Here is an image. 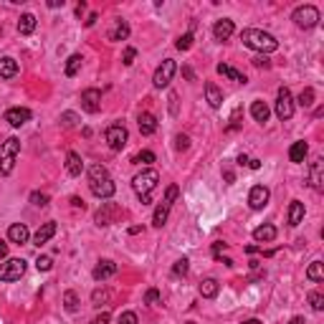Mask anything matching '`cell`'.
<instances>
[{
  "instance_id": "obj_33",
  "label": "cell",
  "mask_w": 324,
  "mask_h": 324,
  "mask_svg": "<svg viewBox=\"0 0 324 324\" xmlns=\"http://www.w3.org/2000/svg\"><path fill=\"white\" fill-rule=\"evenodd\" d=\"M127 36H130V26H127V20H117L114 31L109 33V41H124Z\"/></svg>"
},
{
  "instance_id": "obj_42",
  "label": "cell",
  "mask_w": 324,
  "mask_h": 324,
  "mask_svg": "<svg viewBox=\"0 0 324 324\" xmlns=\"http://www.w3.org/2000/svg\"><path fill=\"white\" fill-rule=\"evenodd\" d=\"M31 203H33V205L46 208V205H48V195H46V193H31Z\"/></svg>"
},
{
  "instance_id": "obj_36",
  "label": "cell",
  "mask_w": 324,
  "mask_h": 324,
  "mask_svg": "<svg viewBox=\"0 0 324 324\" xmlns=\"http://www.w3.org/2000/svg\"><path fill=\"white\" fill-rule=\"evenodd\" d=\"M64 307H66V312H76L79 309V296H76V291H66L64 294Z\"/></svg>"
},
{
  "instance_id": "obj_3",
  "label": "cell",
  "mask_w": 324,
  "mask_h": 324,
  "mask_svg": "<svg viewBox=\"0 0 324 324\" xmlns=\"http://www.w3.org/2000/svg\"><path fill=\"white\" fill-rule=\"evenodd\" d=\"M157 183H160V172L152 170V167H147V170H142L139 175H134L132 188H134L137 197L142 200V205H149V203H152V190L157 188Z\"/></svg>"
},
{
  "instance_id": "obj_39",
  "label": "cell",
  "mask_w": 324,
  "mask_h": 324,
  "mask_svg": "<svg viewBox=\"0 0 324 324\" xmlns=\"http://www.w3.org/2000/svg\"><path fill=\"white\" fill-rule=\"evenodd\" d=\"M193 33H185V36H180V38H178V41H175V48H178V51H188V48H190V46H193Z\"/></svg>"
},
{
  "instance_id": "obj_53",
  "label": "cell",
  "mask_w": 324,
  "mask_h": 324,
  "mask_svg": "<svg viewBox=\"0 0 324 324\" xmlns=\"http://www.w3.org/2000/svg\"><path fill=\"white\" fill-rule=\"evenodd\" d=\"M71 205H73V208H81V210H84V208H86V205H84V200H81V197H71Z\"/></svg>"
},
{
  "instance_id": "obj_15",
  "label": "cell",
  "mask_w": 324,
  "mask_h": 324,
  "mask_svg": "<svg viewBox=\"0 0 324 324\" xmlns=\"http://www.w3.org/2000/svg\"><path fill=\"white\" fill-rule=\"evenodd\" d=\"M117 273V263L109 259L99 261L96 266H94V271H91V276H94V281H107V279H112Z\"/></svg>"
},
{
  "instance_id": "obj_59",
  "label": "cell",
  "mask_w": 324,
  "mask_h": 324,
  "mask_svg": "<svg viewBox=\"0 0 324 324\" xmlns=\"http://www.w3.org/2000/svg\"><path fill=\"white\" fill-rule=\"evenodd\" d=\"M261 248L259 246H246V254H259Z\"/></svg>"
},
{
  "instance_id": "obj_17",
  "label": "cell",
  "mask_w": 324,
  "mask_h": 324,
  "mask_svg": "<svg viewBox=\"0 0 324 324\" xmlns=\"http://www.w3.org/2000/svg\"><path fill=\"white\" fill-rule=\"evenodd\" d=\"M56 231H59V226L54 223V220H48V223H43L38 231H36V236H33V246H43V243H48L54 236H56Z\"/></svg>"
},
{
  "instance_id": "obj_2",
  "label": "cell",
  "mask_w": 324,
  "mask_h": 324,
  "mask_svg": "<svg viewBox=\"0 0 324 324\" xmlns=\"http://www.w3.org/2000/svg\"><path fill=\"white\" fill-rule=\"evenodd\" d=\"M241 41H243V46L259 51L261 56H266V54H271V51L279 48V41L271 33L261 31V28H246V31H241Z\"/></svg>"
},
{
  "instance_id": "obj_40",
  "label": "cell",
  "mask_w": 324,
  "mask_h": 324,
  "mask_svg": "<svg viewBox=\"0 0 324 324\" xmlns=\"http://www.w3.org/2000/svg\"><path fill=\"white\" fill-rule=\"evenodd\" d=\"M36 268H38V271H51V268H54V259H51V256H38V259H36Z\"/></svg>"
},
{
  "instance_id": "obj_32",
  "label": "cell",
  "mask_w": 324,
  "mask_h": 324,
  "mask_svg": "<svg viewBox=\"0 0 324 324\" xmlns=\"http://www.w3.org/2000/svg\"><path fill=\"white\" fill-rule=\"evenodd\" d=\"M81 64H84V59H81L79 54H71V56H68V61H66V76H68V79H73V76L81 71Z\"/></svg>"
},
{
  "instance_id": "obj_4",
  "label": "cell",
  "mask_w": 324,
  "mask_h": 324,
  "mask_svg": "<svg viewBox=\"0 0 324 324\" xmlns=\"http://www.w3.org/2000/svg\"><path fill=\"white\" fill-rule=\"evenodd\" d=\"M18 152H20V142L15 137H10V139H5L0 144V175H10L13 172Z\"/></svg>"
},
{
  "instance_id": "obj_62",
  "label": "cell",
  "mask_w": 324,
  "mask_h": 324,
  "mask_svg": "<svg viewBox=\"0 0 324 324\" xmlns=\"http://www.w3.org/2000/svg\"><path fill=\"white\" fill-rule=\"evenodd\" d=\"M289 324H307V322H304V317H294Z\"/></svg>"
},
{
  "instance_id": "obj_8",
  "label": "cell",
  "mask_w": 324,
  "mask_h": 324,
  "mask_svg": "<svg viewBox=\"0 0 324 324\" xmlns=\"http://www.w3.org/2000/svg\"><path fill=\"white\" fill-rule=\"evenodd\" d=\"M276 117L281 119V122H286V119H291L294 117V96H291V91L286 89V86H281L279 89V94H276Z\"/></svg>"
},
{
  "instance_id": "obj_5",
  "label": "cell",
  "mask_w": 324,
  "mask_h": 324,
  "mask_svg": "<svg viewBox=\"0 0 324 324\" xmlns=\"http://www.w3.org/2000/svg\"><path fill=\"white\" fill-rule=\"evenodd\" d=\"M178 193H180L178 185H170V188H167V193H165V197H162V203L155 208V215H152V226H155V228H162V226L167 223L170 208H172V203H175Z\"/></svg>"
},
{
  "instance_id": "obj_44",
  "label": "cell",
  "mask_w": 324,
  "mask_h": 324,
  "mask_svg": "<svg viewBox=\"0 0 324 324\" xmlns=\"http://www.w3.org/2000/svg\"><path fill=\"white\" fill-rule=\"evenodd\" d=\"M134 59H137V48H132V46H130V48L124 51V59H122V64H124V66H132V64H134Z\"/></svg>"
},
{
  "instance_id": "obj_24",
  "label": "cell",
  "mask_w": 324,
  "mask_h": 324,
  "mask_svg": "<svg viewBox=\"0 0 324 324\" xmlns=\"http://www.w3.org/2000/svg\"><path fill=\"white\" fill-rule=\"evenodd\" d=\"M215 71H218L220 76H226V79L236 81V84H246V81H248V79H246V73L236 71L233 66H228V64H218V66H215Z\"/></svg>"
},
{
  "instance_id": "obj_55",
  "label": "cell",
  "mask_w": 324,
  "mask_h": 324,
  "mask_svg": "<svg viewBox=\"0 0 324 324\" xmlns=\"http://www.w3.org/2000/svg\"><path fill=\"white\" fill-rule=\"evenodd\" d=\"M48 8H64V0H48Z\"/></svg>"
},
{
  "instance_id": "obj_60",
  "label": "cell",
  "mask_w": 324,
  "mask_h": 324,
  "mask_svg": "<svg viewBox=\"0 0 324 324\" xmlns=\"http://www.w3.org/2000/svg\"><path fill=\"white\" fill-rule=\"evenodd\" d=\"M215 261H220V263H226V266H233V259H223V256H218Z\"/></svg>"
},
{
  "instance_id": "obj_23",
  "label": "cell",
  "mask_w": 324,
  "mask_h": 324,
  "mask_svg": "<svg viewBox=\"0 0 324 324\" xmlns=\"http://www.w3.org/2000/svg\"><path fill=\"white\" fill-rule=\"evenodd\" d=\"M137 124H139V132H142L144 137H149V134H155V132H157V119H155L149 112H142V114H139V119H137Z\"/></svg>"
},
{
  "instance_id": "obj_51",
  "label": "cell",
  "mask_w": 324,
  "mask_h": 324,
  "mask_svg": "<svg viewBox=\"0 0 324 324\" xmlns=\"http://www.w3.org/2000/svg\"><path fill=\"white\" fill-rule=\"evenodd\" d=\"M223 248H226V243H220V241H215V243H213V256H215V259H218V256H220V251H223Z\"/></svg>"
},
{
  "instance_id": "obj_54",
  "label": "cell",
  "mask_w": 324,
  "mask_h": 324,
  "mask_svg": "<svg viewBox=\"0 0 324 324\" xmlns=\"http://www.w3.org/2000/svg\"><path fill=\"white\" fill-rule=\"evenodd\" d=\"M183 76H185V79H190V81H193V79H195L193 68H190V66H185V68H183Z\"/></svg>"
},
{
  "instance_id": "obj_46",
  "label": "cell",
  "mask_w": 324,
  "mask_h": 324,
  "mask_svg": "<svg viewBox=\"0 0 324 324\" xmlns=\"http://www.w3.org/2000/svg\"><path fill=\"white\" fill-rule=\"evenodd\" d=\"M119 324H137V314L134 312H122L119 314Z\"/></svg>"
},
{
  "instance_id": "obj_35",
  "label": "cell",
  "mask_w": 324,
  "mask_h": 324,
  "mask_svg": "<svg viewBox=\"0 0 324 324\" xmlns=\"http://www.w3.org/2000/svg\"><path fill=\"white\" fill-rule=\"evenodd\" d=\"M155 160H157V157H155V152H149V149H142L139 155L132 157L134 165H149V162H155Z\"/></svg>"
},
{
  "instance_id": "obj_49",
  "label": "cell",
  "mask_w": 324,
  "mask_h": 324,
  "mask_svg": "<svg viewBox=\"0 0 324 324\" xmlns=\"http://www.w3.org/2000/svg\"><path fill=\"white\" fill-rule=\"evenodd\" d=\"M238 127H241V122H238V112H236V114L231 117V124L226 127V132H233V130H238Z\"/></svg>"
},
{
  "instance_id": "obj_29",
  "label": "cell",
  "mask_w": 324,
  "mask_h": 324,
  "mask_svg": "<svg viewBox=\"0 0 324 324\" xmlns=\"http://www.w3.org/2000/svg\"><path fill=\"white\" fill-rule=\"evenodd\" d=\"M254 238H256L259 243H271V241L276 238V228H273L271 223H263V226H259V228L254 231Z\"/></svg>"
},
{
  "instance_id": "obj_14",
  "label": "cell",
  "mask_w": 324,
  "mask_h": 324,
  "mask_svg": "<svg viewBox=\"0 0 324 324\" xmlns=\"http://www.w3.org/2000/svg\"><path fill=\"white\" fill-rule=\"evenodd\" d=\"M28 119H31V109H26V107H13L5 112V122L10 127H23Z\"/></svg>"
},
{
  "instance_id": "obj_9",
  "label": "cell",
  "mask_w": 324,
  "mask_h": 324,
  "mask_svg": "<svg viewBox=\"0 0 324 324\" xmlns=\"http://www.w3.org/2000/svg\"><path fill=\"white\" fill-rule=\"evenodd\" d=\"M175 71H178V64H175L172 59H165L162 64L157 66L155 76H152V84H155V89H165V86H170V81H172Z\"/></svg>"
},
{
  "instance_id": "obj_43",
  "label": "cell",
  "mask_w": 324,
  "mask_h": 324,
  "mask_svg": "<svg viewBox=\"0 0 324 324\" xmlns=\"http://www.w3.org/2000/svg\"><path fill=\"white\" fill-rule=\"evenodd\" d=\"M175 147L183 152V149H188V147H190V139H188L185 134H178V137H175Z\"/></svg>"
},
{
  "instance_id": "obj_28",
  "label": "cell",
  "mask_w": 324,
  "mask_h": 324,
  "mask_svg": "<svg viewBox=\"0 0 324 324\" xmlns=\"http://www.w3.org/2000/svg\"><path fill=\"white\" fill-rule=\"evenodd\" d=\"M218 291H220V284L215 279H203L200 281V296L203 299H215Z\"/></svg>"
},
{
  "instance_id": "obj_12",
  "label": "cell",
  "mask_w": 324,
  "mask_h": 324,
  "mask_svg": "<svg viewBox=\"0 0 324 324\" xmlns=\"http://www.w3.org/2000/svg\"><path fill=\"white\" fill-rule=\"evenodd\" d=\"M81 107H84V112L96 114V112L102 109V91H99V89H86V91L81 94Z\"/></svg>"
},
{
  "instance_id": "obj_52",
  "label": "cell",
  "mask_w": 324,
  "mask_h": 324,
  "mask_svg": "<svg viewBox=\"0 0 324 324\" xmlns=\"http://www.w3.org/2000/svg\"><path fill=\"white\" fill-rule=\"evenodd\" d=\"M96 20H99V13H91V15H89V20H84V26H86V28H91Z\"/></svg>"
},
{
  "instance_id": "obj_45",
  "label": "cell",
  "mask_w": 324,
  "mask_h": 324,
  "mask_svg": "<svg viewBox=\"0 0 324 324\" xmlns=\"http://www.w3.org/2000/svg\"><path fill=\"white\" fill-rule=\"evenodd\" d=\"M76 119H79V117H76L73 112H64V114H61V122H64V127H73V124H76Z\"/></svg>"
},
{
  "instance_id": "obj_16",
  "label": "cell",
  "mask_w": 324,
  "mask_h": 324,
  "mask_svg": "<svg viewBox=\"0 0 324 324\" xmlns=\"http://www.w3.org/2000/svg\"><path fill=\"white\" fill-rule=\"evenodd\" d=\"M233 31H236V26H233V20L231 18H220V20H215V26H213V36H215V41H228L231 36H233Z\"/></svg>"
},
{
  "instance_id": "obj_20",
  "label": "cell",
  "mask_w": 324,
  "mask_h": 324,
  "mask_svg": "<svg viewBox=\"0 0 324 324\" xmlns=\"http://www.w3.org/2000/svg\"><path fill=\"white\" fill-rule=\"evenodd\" d=\"M322 167H324V160L322 157H317L314 162H312V170H309V183H312V188L317 190V193H322L324 190V180H322Z\"/></svg>"
},
{
  "instance_id": "obj_31",
  "label": "cell",
  "mask_w": 324,
  "mask_h": 324,
  "mask_svg": "<svg viewBox=\"0 0 324 324\" xmlns=\"http://www.w3.org/2000/svg\"><path fill=\"white\" fill-rule=\"evenodd\" d=\"M307 279L314 281V284L322 281L324 279V263L322 261H312V263H309V268H307Z\"/></svg>"
},
{
  "instance_id": "obj_6",
  "label": "cell",
  "mask_w": 324,
  "mask_h": 324,
  "mask_svg": "<svg viewBox=\"0 0 324 324\" xmlns=\"http://www.w3.org/2000/svg\"><path fill=\"white\" fill-rule=\"evenodd\" d=\"M104 139H107V144H109V149H114V152H119V149H124L127 147V139H130V132L124 124H109L107 132H104Z\"/></svg>"
},
{
  "instance_id": "obj_7",
  "label": "cell",
  "mask_w": 324,
  "mask_h": 324,
  "mask_svg": "<svg viewBox=\"0 0 324 324\" xmlns=\"http://www.w3.org/2000/svg\"><path fill=\"white\" fill-rule=\"evenodd\" d=\"M291 20H294L299 28H314V26L319 23V10H317L314 5H299V8H294Z\"/></svg>"
},
{
  "instance_id": "obj_63",
  "label": "cell",
  "mask_w": 324,
  "mask_h": 324,
  "mask_svg": "<svg viewBox=\"0 0 324 324\" xmlns=\"http://www.w3.org/2000/svg\"><path fill=\"white\" fill-rule=\"evenodd\" d=\"M241 324H263L261 319H246V322H241Z\"/></svg>"
},
{
  "instance_id": "obj_1",
  "label": "cell",
  "mask_w": 324,
  "mask_h": 324,
  "mask_svg": "<svg viewBox=\"0 0 324 324\" xmlns=\"http://www.w3.org/2000/svg\"><path fill=\"white\" fill-rule=\"evenodd\" d=\"M89 190L96 195V197H102V200H109L112 195L117 193V185L109 178V172H107L104 165H91L89 167Z\"/></svg>"
},
{
  "instance_id": "obj_11",
  "label": "cell",
  "mask_w": 324,
  "mask_h": 324,
  "mask_svg": "<svg viewBox=\"0 0 324 324\" xmlns=\"http://www.w3.org/2000/svg\"><path fill=\"white\" fill-rule=\"evenodd\" d=\"M122 215V208L114 205V203H104L96 213V226H112L117 218Z\"/></svg>"
},
{
  "instance_id": "obj_58",
  "label": "cell",
  "mask_w": 324,
  "mask_h": 324,
  "mask_svg": "<svg viewBox=\"0 0 324 324\" xmlns=\"http://www.w3.org/2000/svg\"><path fill=\"white\" fill-rule=\"evenodd\" d=\"M142 231H144L142 226H132V228H130V233H132V236H137V233H142Z\"/></svg>"
},
{
  "instance_id": "obj_61",
  "label": "cell",
  "mask_w": 324,
  "mask_h": 324,
  "mask_svg": "<svg viewBox=\"0 0 324 324\" xmlns=\"http://www.w3.org/2000/svg\"><path fill=\"white\" fill-rule=\"evenodd\" d=\"M238 165H248V157L246 155H238Z\"/></svg>"
},
{
  "instance_id": "obj_34",
  "label": "cell",
  "mask_w": 324,
  "mask_h": 324,
  "mask_svg": "<svg viewBox=\"0 0 324 324\" xmlns=\"http://www.w3.org/2000/svg\"><path fill=\"white\" fill-rule=\"evenodd\" d=\"M296 102H299V107L309 109V107L314 104V89H312V86H307V89H304V91L299 94V99H296Z\"/></svg>"
},
{
  "instance_id": "obj_47",
  "label": "cell",
  "mask_w": 324,
  "mask_h": 324,
  "mask_svg": "<svg viewBox=\"0 0 324 324\" xmlns=\"http://www.w3.org/2000/svg\"><path fill=\"white\" fill-rule=\"evenodd\" d=\"M144 302H147V304H157V302H160V291H157V289H149V291L144 294Z\"/></svg>"
},
{
  "instance_id": "obj_48",
  "label": "cell",
  "mask_w": 324,
  "mask_h": 324,
  "mask_svg": "<svg viewBox=\"0 0 324 324\" xmlns=\"http://www.w3.org/2000/svg\"><path fill=\"white\" fill-rule=\"evenodd\" d=\"M254 66H259V68H268L271 61H268L266 56H256V59H254Z\"/></svg>"
},
{
  "instance_id": "obj_38",
  "label": "cell",
  "mask_w": 324,
  "mask_h": 324,
  "mask_svg": "<svg viewBox=\"0 0 324 324\" xmlns=\"http://www.w3.org/2000/svg\"><path fill=\"white\" fill-rule=\"evenodd\" d=\"M188 268H190V261L183 256V259L175 261V266H172V273H175V276H185V273H188Z\"/></svg>"
},
{
  "instance_id": "obj_56",
  "label": "cell",
  "mask_w": 324,
  "mask_h": 324,
  "mask_svg": "<svg viewBox=\"0 0 324 324\" xmlns=\"http://www.w3.org/2000/svg\"><path fill=\"white\" fill-rule=\"evenodd\" d=\"M5 256H8V246H5V243L0 241V261L5 259Z\"/></svg>"
},
{
  "instance_id": "obj_22",
  "label": "cell",
  "mask_w": 324,
  "mask_h": 324,
  "mask_svg": "<svg viewBox=\"0 0 324 324\" xmlns=\"http://www.w3.org/2000/svg\"><path fill=\"white\" fill-rule=\"evenodd\" d=\"M66 170H68L71 178H79V175L84 172V160H81V155L68 152V155H66Z\"/></svg>"
},
{
  "instance_id": "obj_10",
  "label": "cell",
  "mask_w": 324,
  "mask_h": 324,
  "mask_svg": "<svg viewBox=\"0 0 324 324\" xmlns=\"http://www.w3.org/2000/svg\"><path fill=\"white\" fill-rule=\"evenodd\" d=\"M26 273V261L23 259H10L5 263H0V281H18Z\"/></svg>"
},
{
  "instance_id": "obj_21",
  "label": "cell",
  "mask_w": 324,
  "mask_h": 324,
  "mask_svg": "<svg viewBox=\"0 0 324 324\" xmlns=\"http://www.w3.org/2000/svg\"><path fill=\"white\" fill-rule=\"evenodd\" d=\"M307 155H309V144L304 142V139H299V142H294L291 147H289V160L291 162H304L307 160Z\"/></svg>"
},
{
  "instance_id": "obj_50",
  "label": "cell",
  "mask_w": 324,
  "mask_h": 324,
  "mask_svg": "<svg viewBox=\"0 0 324 324\" xmlns=\"http://www.w3.org/2000/svg\"><path fill=\"white\" fill-rule=\"evenodd\" d=\"M91 324H109V312H102Z\"/></svg>"
},
{
  "instance_id": "obj_19",
  "label": "cell",
  "mask_w": 324,
  "mask_h": 324,
  "mask_svg": "<svg viewBox=\"0 0 324 324\" xmlns=\"http://www.w3.org/2000/svg\"><path fill=\"white\" fill-rule=\"evenodd\" d=\"M8 238L13 241V243H28V238H31V233H28V226L26 223H13L10 228H8Z\"/></svg>"
},
{
  "instance_id": "obj_41",
  "label": "cell",
  "mask_w": 324,
  "mask_h": 324,
  "mask_svg": "<svg viewBox=\"0 0 324 324\" xmlns=\"http://www.w3.org/2000/svg\"><path fill=\"white\" fill-rule=\"evenodd\" d=\"M104 302H109V291H99V289H96V291L91 294V304H94V307H102Z\"/></svg>"
},
{
  "instance_id": "obj_30",
  "label": "cell",
  "mask_w": 324,
  "mask_h": 324,
  "mask_svg": "<svg viewBox=\"0 0 324 324\" xmlns=\"http://www.w3.org/2000/svg\"><path fill=\"white\" fill-rule=\"evenodd\" d=\"M268 114H271V109H268L261 99H256V102L251 104V117H254L256 122H261V124H263V122H268Z\"/></svg>"
},
{
  "instance_id": "obj_26",
  "label": "cell",
  "mask_w": 324,
  "mask_h": 324,
  "mask_svg": "<svg viewBox=\"0 0 324 324\" xmlns=\"http://www.w3.org/2000/svg\"><path fill=\"white\" fill-rule=\"evenodd\" d=\"M15 73H18V61L10 59V56H3V59H0V81L13 79Z\"/></svg>"
},
{
  "instance_id": "obj_13",
  "label": "cell",
  "mask_w": 324,
  "mask_h": 324,
  "mask_svg": "<svg viewBox=\"0 0 324 324\" xmlns=\"http://www.w3.org/2000/svg\"><path fill=\"white\" fill-rule=\"evenodd\" d=\"M268 197H271V193H268L266 185H254L251 193H248V205H251L254 210H261V208L268 205Z\"/></svg>"
},
{
  "instance_id": "obj_18",
  "label": "cell",
  "mask_w": 324,
  "mask_h": 324,
  "mask_svg": "<svg viewBox=\"0 0 324 324\" xmlns=\"http://www.w3.org/2000/svg\"><path fill=\"white\" fill-rule=\"evenodd\" d=\"M304 213H307L304 203H302V200H291V203H289V215H286L289 226H291V228H296V226L304 220Z\"/></svg>"
},
{
  "instance_id": "obj_27",
  "label": "cell",
  "mask_w": 324,
  "mask_h": 324,
  "mask_svg": "<svg viewBox=\"0 0 324 324\" xmlns=\"http://www.w3.org/2000/svg\"><path fill=\"white\" fill-rule=\"evenodd\" d=\"M33 31H36V15L33 13H23L18 18V33L20 36H31Z\"/></svg>"
},
{
  "instance_id": "obj_37",
  "label": "cell",
  "mask_w": 324,
  "mask_h": 324,
  "mask_svg": "<svg viewBox=\"0 0 324 324\" xmlns=\"http://www.w3.org/2000/svg\"><path fill=\"white\" fill-rule=\"evenodd\" d=\"M307 299H309V307H312L314 312H322V309H324V296L319 294V291H312Z\"/></svg>"
},
{
  "instance_id": "obj_25",
  "label": "cell",
  "mask_w": 324,
  "mask_h": 324,
  "mask_svg": "<svg viewBox=\"0 0 324 324\" xmlns=\"http://www.w3.org/2000/svg\"><path fill=\"white\" fill-rule=\"evenodd\" d=\"M205 99H208V104H210L213 109H220V104H223V94H220V89H218L213 81L205 84Z\"/></svg>"
},
{
  "instance_id": "obj_57",
  "label": "cell",
  "mask_w": 324,
  "mask_h": 324,
  "mask_svg": "<svg viewBox=\"0 0 324 324\" xmlns=\"http://www.w3.org/2000/svg\"><path fill=\"white\" fill-rule=\"evenodd\" d=\"M248 167H251V170H259V167H261V160H248Z\"/></svg>"
}]
</instances>
